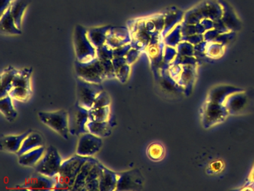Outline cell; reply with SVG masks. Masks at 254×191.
Here are the masks:
<instances>
[{
  "instance_id": "obj_36",
  "label": "cell",
  "mask_w": 254,
  "mask_h": 191,
  "mask_svg": "<svg viewBox=\"0 0 254 191\" xmlns=\"http://www.w3.org/2000/svg\"><path fill=\"white\" fill-rule=\"evenodd\" d=\"M178 55H183V56H190L192 55L194 52V46L190 42L182 40L178 46H176Z\"/></svg>"
},
{
  "instance_id": "obj_3",
  "label": "cell",
  "mask_w": 254,
  "mask_h": 191,
  "mask_svg": "<svg viewBox=\"0 0 254 191\" xmlns=\"http://www.w3.org/2000/svg\"><path fill=\"white\" fill-rule=\"evenodd\" d=\"M74 47L77 61L87 62L96 58V48L89 40L87 29L80 25L75 27Z\"/></svg>"
},
{
  "instance_id": "obj_2",
  "label": "cell",
  "mask_w": 254,
  "mask_h": 191,
  "mask_svg": "<svg viewBox=\"0 0 254 191\" xmlns=\"http://www.w3.org/2000/svg\"><path fill=\"white\" fill-rule=\"evenodd\" d=\"M38 117L42 123L52 128L64 140L69 139V113L67 111L65 110L41 111L38 113Z\"/></svg>"
},
{
  "instance_id": "obj_1",
  "label": "cell",
  "mask_w": 254,
  "mask_h": 191,
  "mask_svg": "<svg viewBox=\"0 0 254 191\" xmlns=\"http://www.w3.org/2000/svg\"><path fill=\"white\" fill-rule=\"evenodd\" d=\"M88 158L76 154L63 161L56 176L57 184L55 190L72 191L80 170Z\"/></svg>"
},
{
  "instance_id": "obj_4",
  "label": "cell",
  "mask_w": 254,
  "mask_h": 191,
  "mask_svg": "<svg viewBox=\"0 0 254 191\" xmlns=\"http://www.w3.org/2000/svg\"><path fill=\"white\" fill-rule=\"evenodd\" d=\"M32 74V67H25L21 70H19L18 73L13 82L12 88L8 93V95L13 99L25 102L30 98L32 95V87H31Z\"/></svg>"
},
{
  "instance_id": "obj_30",
  "label": "cell",
  "mask_w": 254,
  "mask_h": 191,
  "mask_svg": "<svg viewBox=\"0 0 254 191\" xmlns=\"http://www.w3.org/2000/svg\"><path fill=\"white\" fill-rule=\"evenodd\" d=\"M12 99L9 95L0 98V110L5 119L9 122H13L17 116V111L14 108Z\"/></svg>"
},
{
  "instance_id": "obj_32",
  "label": "cell",
  "mask_w": 254,
  "mask_h": 191,
  "mask_svg": "<svg viewBox=\"0 0 254 191\" xmlns=\"http://www.w3.org/2000/svg\"><path fill=\"white\" fill-rule=\"evenodd\" d=\"M182 40L183 34L181 32V23L175 26L164 37L165 44L167 45V46H173V47H176Z\"/></svg>"
},
{
  "instance_id": "obj_14",
  "label": "cell",
  "mask_w": 254,
  "mask_h": 191,
  "mask_svg": "<svg viewBox=\"0 0 254 191\" xmlns=\"http://www.w3.org/2000/svg\"><path fill=\"white\" fill-rule=\"evenodd\" d=\"M224 105L229 114H240L248 105V98L244 90L231 94L224 101Z\"/></svg>"
},
{
  "instance_id": "obj_9",
  "label": "cell",
  "mask_w": 254,
  "mask_h": 191,
  "mask_svg": "<svg viewBox=\"0 0 254 191\" xmlns=\"http://www.w3.org/2000/svg\"><path fill=\"white\" fill-rule=\"evenodd\" d=\"M202 111V122L205 128L214 126L225 120L229 113L224 104L206 100Z\"/></svg>"
},
{
  "instance_id": "obj_34",
  "label": "cell",
  "mask_w": 254,
  "mask_h": 191,
  "mask_svg": "<svg viewBox=\"0 0 254 191\" xmlns=\"http://www.w3.org/2000/svg\"><path fill=\"white\" fill-rule=\"evenodd\" d=\"M208 42V41H207ZM224 52V45L217 42H208L205 53L210 58H218Z\"/></svg>"
},
{
  "instance_id": "obj_39",
  "label": "cell",
  "mask_w": 254,
  "mask_h": 191,
  "mask_svg": "<svg viewBox=\"0 0 254 191\" xmlns=\"http://www.w3.org/2000/svg\"><path fill=\"white\" fill-rule=\"evenodd\" d=\"M101 64H102V67H103L104 73H105L106 79H111L116 78V70L114 69L112 60L102 61Z\"/></svg>"
},
{
  "instance_id": "obj_26",
  "label": "cell",
  "mask_w": 254,
  "mask_h": 191,
  "mask_svg": "<svg viewBox=\"0 0 254 191\" xmlns=\"http://www.w3.org/2000/svg\"><path fill=\"white\" fill-rule=\"evenodd\" d=\"M45 151V147L43 146L26 152L19 156V164L24 167H35L44 156Z\"/></svg>"
},
{
  "instance_id": "obj_29",
  "label": "cell",
  "mask_w": 254,
  "mask_h": 191,
  "mask_svg": "<svg viewBox=\"0 0 254 191\" xmlns=\"http://www.w3.org/2000/svg\"><path fill=\"white\" fill-rule=\"evenodd\" d=\"M30 3L31 0H14L12 4L10 6L11 14L15 21L16 25L20 29H21L23 15Z\"/></svg>"
},
{
  "instance_id": "obj_27",
  "label": "cell",
  "mask_w": 254,
  "mask_h": 191,
  "mask_svg": "<svg viewBox=\"0 0 254 191\" xmlns=\"http://www.w3.org/2000/svg\"><path fill=\"white\" fill-rule=\"evenodd\" d=\"M111 28V25H108V26L92 28L87 30L89 40L95 48L99 47L106 43L107 36Z\"/></svg>"
},
{
  "instance_id": "obj_13",
  "label": "cell",
  "mask_w": 254,
  "mask_h": 191,
  "mask_svg": "<svg viewBox=\"0 0 254 191\" xmlns=\"http://www.w3.org/2000/svg\"><path fill=\"white\" fill-rule=\"evenodd\" d=\"M56 184H57L56 176L49 177L36 172L35 174L31 176L24 187L26 189L30 190V191H49V190H55Z\"/></svg>"
},
{
  "instance_id": "obj_25",
  "label": "cell",
  "mask_w": 254,
  "mask_h": 191,
  "mask_svg": "<svg viewBox=\"0 0 254 191\" xmlns=\"http://www.w3.org/2000/svg\"><path fill=\"white\" fill-rule=\"evenodd\" d=\"M43 146H44L43 136L37 131H32L23 140L20 150L16 154L19 157L26 153V152L32 150V149H37V148Z\"/></svg>"
},
{
  "instance_id": "obj_19",
  "label": "cell",
  "mask_w": 254,
  "mask_h": 191,
  "mask_svg": "<svg viewBox=\"0 0 254 191\" xmlns=\"http://www.w3.org/2000/svg\"><path fill=\"white\" fill-rule=\"evenodd\" d=\"M218 1L223 7V15L221 19L223 23L230 31L239 29L241 22L232 6L225 0H218Z\"/></svg>"
},
{
  "instance_id": "obj_24",
  "label": "cell",
  "mask_w": 254,
  "mask_h": 191,
  "mask_svg": "<svg viewBox=\"0 0 254 191\" xmlns=\"http://www.w3.org/2000/svg\"><path fill=\"white\" fill-rule=\"evenodd\" d=\"M98 161H99L96 160V158L89 157L88 159L83 164L82 167H81V170H80L72 191H84L86 181H87V177H88L89 174H90V170H91L93 166H94Z\"/></svg>"
},
{
  "instance_id": "obj_16",
  "label": "cell",
  "mask_w": 254,
  "mask_h": 191,
  "mask_svg": "<svg viewBox=\"0 0 254 191\" xmlns=\"http://www.w3.org/2000/svg\"><path fill=\"white\" fill-rule=\"evenodd\" d=\"M32 132L29 129L18 135H8L1 138V150L11 153H17L21 147L22 143L26 137Z\"/></svg>"
},
{
  "instance_id": "obj_12",
  "label": "cell",
  "mask_w": 254,
  "mask_h": 191,
  "mask_svg": "<svg viewBox=\"0 0 254 191\" xmlns=\"http://www.w3.org/2000/svg\"><path fill=\"white\" fill-rule=\"evenodd\" d=\"M196 8L203 19L219 20L223 15V7L218 0H203L196 4Z\"/></svg>"
},
{
  "instance_id": "obj_45",
  "label": "cell",
  "mask_w": 254,
  "mask_h": 191,
  "mask_svg": "<svg viewBox=\"0 0 254 191\" xmlns=\"http://www.w3.org/2000/svg\"><path fill=\"white\" fill-rule=\"evenodd\" d=\"M14 0H1V13L10 7Z\"/></svg>"
},
{
  "instance_id": "obj_37",
  "label": "cell",
  "mask_w": 254,
  "mask_h": 191,
  "mask_svg": "<svg viewBox=\"0 0 254 191\" xmlns=\"http://www.w3.org/2000/svg\"><path fill=\"white\" fill-rule=\"evenodd\" d=\"M111 97L106 91H103L96 96V99L93 102L92 108H97V107H106L110 106L111 104Z\"/></svg>"
},
{
  "instance_id": "obj_18",
  "label": "cell",
  "mask_w": 254,
  "mask_h": 191,
  "mask_svg": "<svg viewBox=\"0 0 254 191\" xmlns=\"http://www.w3.org/2000/svg\"><path fill=\"white\" fill-rule=\"evenodd\" d=\"M241 91L242 90L235 88V87L229 86V85H219V86L212 88L209 91L206 100L218 103V104H224L227 97L230 96L234 93Z\"/></svg>"
},
{
  "instance_id": "obj_31",
  "label": "cell",
  "mask_w": 254,
  "mask_h": 191,
  "mask_svg": "<svg viewBox=\"0 0 254 191\" xmlns=\"http://www.w3.org/2000/svg\"><path fill=\"white\" fill-rule=\"evenodd\" d=\"M88 113L89 121L103 122L108 120L111 117V107L110 106H106L97 108H90Z\"/></svg>"
},
{
  "instance_id": "obj_7",
  "label": "cell",
  "mask_w": 254,
  "mask_h": 191,
  "mask_svg": "<svg viewBox=\"0 0 254 191\" xmlns=\"http://www.w3.org/2000/svg\"><path fill=\"white\" fill-rule=\"evenodd\" d=\"M63 161L58 152L57 149L53 146L46 149L45 153L39 162L35 166V171L49 177H56L60 170Z\"/></svg>"
},
{
  "instance_id": "obj_15",
  "label": "cell",
  "mask_w": 254,
  "mask_h": 191,
  "mask_svg": "<svg viewBox=\"0 0 254 191\" xmlns=\"http://www.w3.org/2000/svg\"><path fill=\"white\" fill-rule=\"evenodd\" d=\"M131 36L129 33V30L125 27H117V28H110L107 36L106 43L112 49L124 46L130 43Z\"/></svg>"
},
{
  "instance_id": "obj_20",
  "label": "cell",
  "mask_w": 254,
  "mask_h": 191,
  "mask_svg": "<svg viewBox=\"0 0 254 191\" xmlns=\"http://www.w3.org/2000/svg\"><path fill=\"white\" fill-rule=\"evenodd\" d=\"M0 31L2 34H9V35H20L22 34L21 29L16 25L10 7L5 10L3 13H1Z\"/></svg>"
},
{
  "instance_id": "obj_22",
  "label": "cell",
  "mask_w": 254,
  "mask_h": 191,
  "mask_svg": "<svg viewBox=\"0 0 254 191\" xmlns=\"http://www.w3.org/2000/svg\"><path fill=\"white\" fill-rule=\"evenodd\" d=\"M19 70L12 66H8L1 73V87H0V98L8 95L12 88L13 82L18 73Z\"/></svg>"
},
{
  "instance_id": "obj_17",
  "label": "cell",
  "mask_w": 254,
  "mask_h": 191,
  "mask_svg": "<svg viewBox=\"0 0 254 191\" xmlns=\"http://www.w3.org/2000/svg\"><path fill=\"white\" fill-rule=\"evenodd\" d=\"M114 125H115V119L113 115H111V117L108 120L103 121V122L89 121L87 124V128L88 132L101 138H104L111 135L112 128Z\"/></svg>"
},
{
  "instance_id": "obj_42",
  "label": "cell",
  "mask_w": 254,
  "mask_h": 191,
  "mask_svg": "<svg viewBox=\"0 0 254 191\" xmlns=\"http://www.w3.org/2000/svg\"><path fill=\"white\" fill-rule=\"evenodd\" d=\"M139 53H140V51L131 48L126 56L127 64H128L129 65H131L132 64H133L136 61V59L139 58Z\"/></svg>"
},
{
  "instance_id": "obj_35",
  "label": "cell",
  "mask_w": 254,
  "mask_h": 191,
  "mask_svg": "<svg viewBox=\"0 0 254 191\" xmlns=\"http://www.w3.org/2000/svg\"><path fill=\"white\" fill-rule=\"evenodd\" d=\"M96 58L99 61L113 60L114 58V49L108 46L107 43L96 48Z\"/></svg>"
},
{
  "instance_id": "obj_43",
  "label": "cell",
  "mask_w": 254,
  "mask_h": 191,
  "mask_svg": "<svg viewBox=\"0 0 254 191\" xmlns=\"http://www.w3.org/2000/svg\"><path fill=\"white\" fill-rule=\"evenodd\" d=\"M112 61L116 71H117L120 67H123L125 64H127L126 57H114Z\"/></svg>"
},
{
  "instance_id": "obj_40",
  "label": "cell",
  "mask_w": 254,
  "mask_h": 191,
  "mask_svg": "<svg viewBox=\"0 0 254 191\" xmlns=\"http://www.w3.org/2000/svg\"><path fill=\"white\" fill-rule=\"evenodd\" d=\"M178 55V51L176 47L173 46H167L166 45L164 48L163 52V61L165 63H170L173 61Z\"/></svg>"
},
{
  "instance_id": "obj_11",
  "label": "cell",
  "mask_w": 254,
  "mask_h": 191,
  "mask_svg": "<svg viewBox=\"0 0 254 191\" xmlns=\"http://www.w3.org/2000/svg\"><path fill=\"white\" fill-rule=\"evenodd\" d=\"M102 146V140L90 132L79 136L76 154L83 157H92L96 155Z\"/></svg>"
},
{
  "instance_id": "obj_8",
  "label": "cell",
  "mask_w": 254,
  "mask_h": 191,
  "mask_svg": "<svg viewBox=\"0 0 254 191\" xmlns=\"http://www.w3.org/2000/svg\"><path fill=\"white\" fill-rule=\"evenodd\" d=\"M89 110L75 103L69 113V134L79 137L88 132L87 124L89 122Z\"/></svg>"
},
{
  "instance_id": "obj_28",
  "label": "cell",
  "mask_w": 254,
  "mask_h": 191,
  "mask_svg": "<svg viewBox=\"0 0 254 191\" xmlns=\"http://www.w3.org/2000/svg\"><path fill=\"white\" fill-rule=\"evenodd\" d=\"M103 166L99 161L93 166L86 181L84 191H99V180Z\"/></svg>"
},
{
  "instance_id": "obj_41",
  "label": "cell",
  "mask_w": 254,
  "mask_h": 191,
  "mask_svg": "<svg viewBox=\"0 0 254 191\" xmlns=\"http://www.w3.org/2000/svg\"><path fill=\"white\" fill-rule=\"evenodd\" d=\"M132 46L130 43L120 46L114 49V57H126L127 52L131 49Z\"/></svg>"
},
{
  "instance_id": "obj_38",
  "label": "cell",
  "mask_w": 254,
  "mask_h": 191,
  "mask_svg": "<svg viewBox=\"0 0 254 191\" xmlns=\"http://www.w3.org/2000/svg\"><path fill=\"white\" fill-rule=\"evenodd\" d=\"M130 65L128 64H125L123 67H120L117 71H116V78L121 82L125 84L128 79L130 76Z\"/></svg>"
},
{
  "instance_id": "obj_10",
  "label": "cell",
  "mask_w": 254,
  "mask_h": 191,
  "mask_svg": "<svg viewBox=\"0 0 254 191\" xmlns=\"http://www.w3.org/2000/svg\"><path fill=\"white\" fill-rule=\"evenodd\" d=\"M144 178L138 169L118 173L116 191H141L143 188Z\"/></svg>"
},
{
  "instance_id": "obj_6",
  "label": "cell",
  "mask_w": 254,
  "mask_h": 191,
  "mask_svg": "<svg viewBox=\"0 0 254 191\" xmlns=\"http://www.w3.org/2000/svg\"><path fill=\"white\" fill-rule=\"evenodd\" d=\"M77 102L84 108L90 110L93 107L96 96L104 91L102 84L83 80L77 76Z\"/></svg>"
},
{
  "instance_id": "obj_46",
  "label": "cell",
  "mask_w": 254,
  "mask_h": 191,
  "mask_svg": "<svg viewBox=\"0 0 254 191\" xmlns=\"http://www.w3.org/2000/svg\"><path fill=\"white\" fill-rule=\"evenodd\" d=\"M248 182L251 184H254V165L248 176Z\"/></svg>"
},
{
  "instance_id": "obj_33",
  "label": "cell",
  "mask_w": 254,
  "mask_h": 191,
  "mask_svg": "<svg viewBox=\"0 0 254 191\" xmlns=\"http://www.w3.org/2000/svg\"><path fill=\"white\" fill-rule=\"evenodd\" d=\"M147 153L152 161H159L164 158L165 148L161 143H153L148 146Z\"/></svg>"
},
{
  "instance_id": "obj_44",
  "label": "cell",
  "mask_w": 254,
  "mask_h": 191,
  "mask_svg": "<svg viewBox=\"0 0 254 191\" xmlns=\"http://www.w3.org/2000/svg\"><path fill=\"white\" fill-rule=\"evenodd\" d=\"M209 169L213 173H218L223 169V163L221 161H215L209 165Z\"/></svg>"
},
{
  "instance_id": "obj_21",
  "label": "cell",
  "mask_w": 254,
  "mask_h": 191,
  "mask_svg": "<svg viewBox=\"0 0 254 191\" xmlns=\"http://www.w3.org/2000/svg\"><path fill=\"white\" fill-rule=\"evenodd\" d=\"M184 13L182 10L172 7L166 14H164V28L161 32L163 37L167 35L169 31H172L175 26L182 23L184 21Z\"/></svg>"
},
{
  "instance_id": "obj_5",
  "label": "cell",
  "mask_w": 254,
  "mask_h": 191,
  "mask_svg": "<svg viewBox=\"0 0 254 191\" xmlns=\"http://www.w3.org/2000/svg\"><path fill=\"white\" fill-rule=\"evenodd\" d=\"M75 70L78 77L93 83H102L106 77L101 61L97 58L87 62L75 61Z\"/></svg>"
},
{
  "instance_id": "obj_23",
  "label": "cell",
  "mask_w": 254,
  "mask_h": 191,
  "mask_svg": "<svg viewBox=\"0 0 254 191\" xmlns=\"http://www.w3.org/2000/svg\"><path fill=\"white\" fill-rule=\"evenodd\" d=\"M117 182H118V173L108 170L107 167L103 166L100 180H99V191H116Z\"/></svg>"
}]
</instances>
